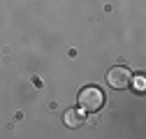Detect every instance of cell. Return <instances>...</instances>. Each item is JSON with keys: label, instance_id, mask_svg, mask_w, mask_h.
<instances>
[{"label": "cell", "instance_id": "1", "mask_svg": "<svg viewBox=\"0 0 146 139\" xmlns=\"http://www.w3.org/2000/svg\"><path fill=\"white\" fill-rule=\"evenodd\" d=\"M104 104V93L98 88V86H86V88L79 91V107L84 111H98Z\"/></svg>", "mask_w": 146, "mask_h": 139}, {"label": "cell", "instance_id": "2", "mask_svg": "<svg viewBox=\"0 0 146 139\" xmlns=\"http://www.w3.org/2000/svg\"><path fill=\"white\" fill-rule=\"evenodd\" d=\"M107 83L111 88H116V91H123V88H127L132 83V72L127 67H123V65H116V67H111L107 72Z\"/></svg>", "mask_w": 146, "mask_h": 139}, {"label": "cell", "instance_id": "3", "mask_svg": "<svg viewBox=\"0 0 146 139\" xmlns=\"http://www.w3.org/2000/svg\"><path fill=\"white\" fill-rule=\"evenodd\" d=\"M81 123H84V111H77V109L65 111V125L67 128H79Z\"/></svg>", "mask_w": 146, "mask_h": 139}]
</instances>
